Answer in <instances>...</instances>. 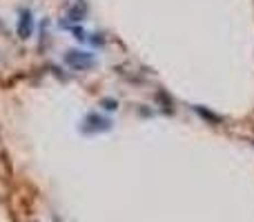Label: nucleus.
<instances>
[{
    "instance_id": "nucleus-3",
    "label": "nucleus",
    "mask_w": 254,
    "mask_h": 222,
    "mask_svg": "<svg viewBox=\"0 0 254 222\" xmlns=\"http://www.w3.org/2000/svg\"><path fill=\"white\" fill-rule=\"evenodd\" d=\"M31 34H34V16H31V11H20L18 36H20V38H29Z\"/></svg>"
},
{
    "instance_id": "nucleus-1",
    "label": "nucleus",
    "mask_w": 254,
    "mask_h": 222,
    "mask_svg": "<svg viewBox=\"0 0 254 222\" xmlns=\"http://www.w3.org/2000/svg\"><path fill=\"white\" fill-rule=\"evenodd\" d=\"M94 56L89 51H80V49H69L65 53V65L71 67L74 71H85L89 67H94Z\"/></svg>"
},
{
    "instance_id": "nucleus-2",
    "label": "nucleus",
    "mask_w": 254,
    "mask_h": 222,
    "mask_svg": "<svg viewBox=\"0 0 254 222\" xmlns=\"http://www.w3.org/2000/svg\"><path fill=\"white\" fill-rule=\"evenodd\" d=\"M112 127V120L105 116H98V113H89L83 122V131L85 133H96V131H107Z\"/></svg>"
}]
</instances>
